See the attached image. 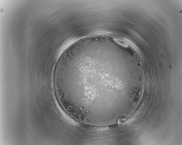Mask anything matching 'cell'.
Here are the masks:
<instances>
[{
  "label": "cell",
  "mask_w": 182,
  "mask_h": 145,
  "mask_svg": "<svg viewBox=\"0 0 182 145\" xmlns=\"http://www.w3.org/2000/svg\"><path fill=\"white\" fill-rule=\"evenodd\" d=\"M118 44L107 35L88 37L60 56L55 75L65 102L75 113L94 118L113 114L124 78L133 75L119 64Z\"/></svg>",
  "instance_id": "obj_1"
}]
</instances>
